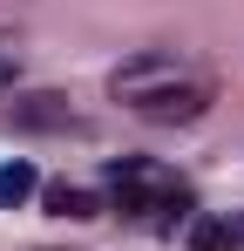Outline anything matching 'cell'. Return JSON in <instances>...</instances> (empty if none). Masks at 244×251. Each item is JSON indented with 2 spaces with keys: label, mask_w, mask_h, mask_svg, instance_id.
Listing matches in <instances>:
<instances>
[{
  "label": "cell",
  "mask_w": 244,
  "mask_h": 251,
  "mask_svg": "<svg viewBox=\"0 0 244 251\" xmlns=\"http://www.w3.org/2000/svg\"><path fill=\"white\" fill-rule=\"evenodd\" d=\"M41 204L54 210V217H95V190H75V183H48V190H41Z\"/></svg>",
  "instance_id": "277c9868"
},
{
  "label": "cell",
  "mask_w": 244,
  "mask_h": 251,
  "mask_svg": "<svg viewBox=\"0 0 244 251\" xmlns=\"http://www.w3.org/2000/svg\"><path fill=\"white\" fill-rule=\"evenodd\" d=\"M190 251H238V231L224 217H197L190 224Z\"/></svg>",
  "instance_id": "8992f818"
},
{
  "label": "cell",
  "mask_w": 244,
  "mask_h": 251,
  "mask_svg": "<svg viewBox=\"0 0 244 251\" xmlns=\"http://www.w3.org/2000/svg\"><path fill=\"white\" fill-rule=\"evenodd\" d=\"M34 190H41L34 163H7V170H0V204H7V210H14V204H27Z\"/></svg>",
  "instance_id": "5b68a950"
},
{
  "label": "cell",
  "mask_w": 244,
  "mask_h": 251,
  "mask_svg": "<svg viewBox=\"0 0 244 251\" xmlns=\"http://www.w3.org/2000/svg\"><path fill=\"white\" fill-rule=\"evenodd\" d=\"M7 123H14V129H68V123H75V109H68V95L41 88V95L7 102Z\"/></svg>",
  "instance_id": "3957f363"
},
{
  "label": "cell",
  "mask_w": 244,
  "mask_h": 251,
  "mask_svg": "<svg viewBox=\"0 0 244 251\" xmlns=\"http://www.w3.org/2000/svg\"><path fill=\"white\" fill-rule=\"evenodd\" d=\"M231 231H238V245H244V217H238V224H231Z\"/></svg>",
  "instance_id": "ba28073f"
},
{
  "label": "cell",
  "mask_w": 244,
  "mask_h": 251,
  "mask_svg": "<svg viewBox=\"0 0 244 251\" xmlns=\"http://www.w3.org/2000/svg\"><path fill=\"white\" fill-rule=\"evenodd\" d=\"M183 75H190V61H183V54H170V48H143V54H129L116 75H109V88H116V102H143L149 88L183 82Z\"/></svg>",
  "instance_id": "6da1fadb"
},
{
  "label": "cell",
  "mask_w": 244,
  "mask_h": 251,
  "mask_svg": "<svg viewBox=\"0 0 244 251\" xmlns=\"http://www.w3.org/2000/svg\"><path fill=\"white\" fill-rule=\"evenodd\" d=\"M14 75H21V48L0 41V88H14Z\"/></svg>",
  "instance_id": "52a82bcc"
},
{
  "label": "cell",
  "mask_w": 244,
  "mask_h": 251,
  "mask_svg": "<svg viewBox=\"0 0 244 251\" xmlns=\"http://www.w3.org/2000/svg\"><path fill=\"white\" fill-rule=\"evenodd\" d=\"M143 123H197L203 109H210V82L203 75H183V82H163V88H149L143 102H129Z\"/></svg>",
  "instance_id": "7a4b0ae2"
}]
</instances>
